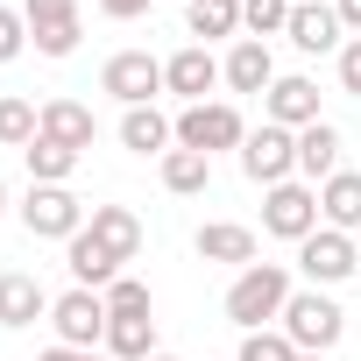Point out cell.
Instances as JSON below:
<instances>
[{"instance_id": "12", "label": "cell", "mask_w": 361, "mask_h": 361, "mask_svg": "<svg viewBox=\"0 0 361 361\" xmlns=\"http://www.w3.org/2000/svg\"><path fill=\"white\" fill-rule=\"evenodd\" d=\"M283 36H290V50H305V57H340V43H347V29H340V15H333V0H298Z\"/></svg>"}, {"instance_id": "11", "label": "cell", "mask_w": 361, "mask_h": 361, "mask_svg": "<svg viewBox=\"0 0 361 361\" xmlns=\"http://www.w3.org/2000/svg\"><path fill=\"white\" fill-rule=\"evenodd\" d=\"M213 85H227V78H220V57H213L206 43H185V50H170V57H163V92H170V99L199 106Z\"/></svg>"}, {"instance_id": "25", "label": "cell", "mask_w": 361, "mask_h": 361, "mask_svg": "<svg viewBox=\"0 0 361 361\" xmlns=\"http://www.w3.org/2000/svg\"><path fill=\"white\" fill-rule=\"evenodd\" d=\"M106 361H149V354H163L156 347V319H106V347H99Z\"/></svg>"}, {"instance_id": "6", "label": "cell", "mask_w": 361, "mask_h": 361, "mask_svg": "<svg viewBox=\"0 0 361 361\" xmlns=\"http://www.w3.org/2000/svg\"><path fill=\"white\" fill-rule=\"evenodd\" d=\"M262 234H276V241L319 234V185H305V177L269 185V192H262Z\"/></svg>"}, {"instance_id": "23", "label": "cell", "mask_w": 361, "mask_h": 361, "mask_svg": "<svg viewBox=\"0 0 361 361\" xmlns=\"http://www.w3.org/2000/svg\"><path fill=\"white\" fill-rule=\"evenodd\" d=\"M156 177H163V192L199 199V192L213 185V156H199V149H170V156H156Z\"/></svg>"}, {"instance_id": "1", "label": "cell", "mask_w": 361, "mask_h": 361, "mask_svg": "<svg viewBox=\"0 0 361 361\" xmlns=\"http://www.w3.org/2000/svg\"><path fill=\"white\" fill-rule=\"evenodd\" d=\"M290 269L283 262H248L234 283H227V319L241 326V333H262V326H276L283 319V305H290Z\"/></svg>"}, {"instance_id": "27", "label": "cell", "mask_w": 361, "mask_h": 361, "mask_svg": "<svg viewBox=\"0 0 361 361\" xmlns=\"http://www.w3.org/2000/svg\"><path fill=\"white\" fill-rule=\"evenodd\" d=\"M36 135H43V106L22 99V92H8V99H0V149H29Z\"/></svg>"}, {"instance_id": "15", "label": "cell", "mask_w": 361, "mask_h": 361, "mask_svg": "<svg viewBox=\"0 0 361 361\" xmlns=\"http://www.w3.org/2000/svg\"><path fill=\"white\" fill-rule=\"evenodd\" d=\"M220 78H227V92H269V85H276V57H269V43L241 36V43L220 57Z\"/></svg>"}, {"instance_id": "21", "label": "cell", "mask_w": 361, "mask_h": 361, "mask_svg": "<svg viewBox=\"0 0 361 361\" xmlns=\"http://www.w3.org/2000/svg\"><path fill=\"white\" fill-rule=\"evenodd\" d=\"M333 170H340V128L333 121L298 128V177H305V185H326Z\"/></svg>"}, {"instance_id": "13", "label": "cell", "mask_w": 361, "mask_h": 361, "mask_svg": "<svg viewBox=\"0 0 361 361\" xmlns=\"http://www.w3.org/2000/svg\"><path fill=\"white\" fill-rule=\"evenodd\" d=\"M262 121H276V128H290V135L312 128V121H319V85H312L305 71H283V78L262 92Z\"/></svg>"}, {"instance_id": "2", "label": "cell", "mask_w": 361, "mask_h": 361, "mask_svg": "<svg viewBox=\"0 0 361 361\" xmlns=\"http://www.w3.org/2000/svg\"><path fill=\"white\" fill-rule=\"evenodd\" d=\"M283 333H290V347L298 354H333L340 347V333H347V312L333 305V290H290V305H283V319H276Z\"/></svg>"}, {"instance_id": "33", "label": "cell", "mask_w": 361, "mask_h": 361, "mask_svg": "<svg viewBox=\"0 0 361 361\" xmlns=\"http://www.w3.org/2000/svg\"><path fill=\"white\" fill-rule=\"evenodd\" d=\"M99 15L106 22H135V15H149V0H99Z\"/></svg>"}, {"instance_id": "19", "label": "cell", "mask_w": 361, "mask_h": 361, "mask_svg": "<svg viewBox=\"0 0 361 361\" xmlns=\"http://www.w3.org/2000/svg\"><path fill=\"white\" fill-rule=\"evenodd\" d=\"M64 262H71V283H78V290H106V283L128 276V262H114L92 234H71V241H64Z\"/></svg>"}, {"instance_id": "16", "label": "cell", "mask_w": 361, "mask_h": 361, "mask_svg": "<svg viewBox=\"0 0 361 361\" xmlns=\"http://www.w3.org/2000/svg\"><path fill=\"white\" fill-rule=\"evenodd\" d=\"M121 149H135V156H170V149H177V121H170L163 106H128V114H121Z\"/></svg>"}, {"instance_id": "14", "label": "cell", "mask_w": 361, "mask_h": 361, "mask_svg": "<svg viewBox=\"0 0 361 361\" xmlns=\"http://www.w3.org/2000/svg\"><path fill=\"white\" fill-rule=\"evenodd\" d=\"M50 290L29 276V269H8V276H0V326H8V333H22V326H36V319H50Z\"/></svg>"}, {"instance_id": "34", "label": "cell", "mask_w": 361, "mask_h": 361, "mask_svg": "<svg viewBox=\"0 0 361 361\" xmlns=\"http://www.w3.org/2000/svg\"><path fill=\"white\" fill-rule=\"evenodd\" d=\"M36 361H106V354H99V347H43Z\"/></svg>"}, {"instance_id": "36", "label": "cell", "mask_w": 361, "mask_h": 361, "mask_svg": "<svg viewBox=\"0 0 361 361\" xmlns=\"http://www.w3.org/2000/svg\"><path fill=\"white\" fill-rule=\"evenodd\" d=\"M0 213H8V177H0Z\"/></svg>"}, {"instance_id": "8", "label": "cell", "mask_w": 361, "mask_h": 361, "mask_svg": "<svg viewBox=\"0 0 361 361\" xmlns=\"http://www.w3.org/2000/svg\"><path fill=\"white\" fill-rule=\"evenodd\" d=\"M99 92H114L121 106H156V92H163V57H149V50H114L106 71H99Z\"/></svg>"}, {"instance_id": "28", "label": "cell", "mask_w": 361, "mask_h": 361, "mask_svg": "<svg viewBox=\"0 0 361 361\" xmlns=\"http://www.w3.org/2000/svg\"><path fill=\"white\" fill-rule=\"evenodd\" d=\"M99 298H106V319H156V298H149L142 276H121V283H106Z\"/></svg>"}, {"instance_id": "38", "label": "cell", "mask_w": 361, "mask_h": 361, "mask_svg": "<svg viewBox=\"0 0 361 361\" xmlns=\"http://www.w3.org/2000/svg\"><path fill=\"white\" fill-rule=\"evenodd\" d=\"M149 361H177V354H149Z\"/></svg>"}, {"instance_id": "4", "label": "cell", "mask_w": 361, "mask_h": 361, "mask_svg": "<svg viewBox=\"0 0 361 361\" xmlns=\"http://www.w3.org/2000/svg\"><path fill=\"white\" fill-rule=\"evenodd\" d=\"M241 142H248V121H241L234 99H199V106L177 114V149H199V156L234 149V156H241Z\"/></svg>"}, {"instance_id": "18", "label": "cell", "mask_w": 361, "mask_h": 361, "mask_svg": "<svg viewBox=\"0 0 361 361\" xmlns=\"http://www.w3.org/2000/svg\"><path fill=\"white\" fill-rule=\"evenodd\" d=\"M85 234H92V241H99L114 262H135V255H142V220H135L128 206H92Z\"/></svg>"}, {"instance_id": "22", "label": "cell", "mask_w": 361, "mask_h": 361, "mask_svg": "<svg viewBox=\"0 0 361 361\" xmlns=\"http://www.w3.org/2000/svg\"><path fill=\"white\" fill-rule=\"evenodd\" d=\"M43 135L85 156V149H92V135H99V121H92V106H85V99H43Z\"/></svg>"}, {"instance_id": "9", "label": "cell", "mask_w": 361, "mask_h": 361, "mask_svg": "<svg viewBox=\"0 0 361 361\" xmlns=\"http://www.w3.org/2000/svg\"><path fill=\"white\" fill-rule=\"evenodd\" d=\"M22 22H29V43H36L43 57H71L78 36H85L78 0H22Z\"/></svg>"}, {"instance_id": "24", "label": "cell", "mask_w": 361, "mask_h": 361, "mask_svg": "<svg viewBox=\"0 0 361 361\" xmlns=\"http://www.w3.org/2000/svg\"><path fill=\"white\" fill-rule=\"evenodd\" d=\"M185 29L199 43H220V36L241 43V0H185Z\"/></svg>"}, {"instance_id": "5", "label": "cell", "mask_w": 361, "mask_h": 361, "mask_svg": "<svg viewBox=\"0 0 361 361\" xmlns=\"http://www.w3.org/2000/svg\"><path fill=\"white\" fill-rule=\"evenodd\" d=\"M241 177L248 185H290L298 177V135L290 128H276V121H262V128H248V142H241Z\"/></svg>"}, {"instance_id": "31", "label": "cell", "mask_w": 361, "mask_h": 361, "mask_svg": "<svg viewBox=\"0 0 361 361\" xmlns=\"http://www.w3.org/2000/svg\"><path fill=\"white\" fill-rule=\"evenodd\" d=\"M29 50V22H22V8H0V64H15Z\"/></svg>"}, {"instance_id": "7", "label": "cell", "mask_w": 361, "mask_h": 361, "mask_svg": "<svg viewBox=\"0 0 361 361\" xmlns=\"http://www.w3.org/2000/svg\"><path fill=\"white\" fill-rule=\"evenodd\" d=\"M361 269V255H354V234H340V227H319V234H305L298 241V276L312 283V290H333V283H347Z\"/></svg>"}, {"instance_id": "10", "label": "cell", "mask_w": 361, "mask_h": 361, "mask_svg": "<svg viewBox=\"0 0 361 361\" xmlns=\"http://www.w3.org/2000/svg\"><path fill=\"white\" fill-rule=\"evenodd\" d=\"M50 326H57V347H106V298L71 283L50 305Z\"/></svg>"}, {"instance_id": "30", "label": "cell", "mask_w": 361, "mask_h": 361, "mask_svg": "<svg viewBox=\"0 0 361 361\" xmlns=\"http://www.w3.org/2000/svg\"><path fill=\"white\" fill-rule=\"evenodd\" d=\"M234 361H298V347H290L283 326H262V333H241V354Z\"/></svg>"}, {"instance_id": "29", "label": "cell", "mask_w": 361, "mask_h": 361, "mask_svg": "<svg viewBox=\"0 0 361 361\" xmlns=\"http://www.w3.org/2000/svg\"><path fill=\"white\" fill-rule=\"evenodd\" d=\"M290 8H298V0H241V29H248L255 43H269V36L290 29Z\"/></svg>"}, {"instance_id": "3", "label": "cell", "mask_w": 361, "mask_h": 361, "mask_svg": "<svg viewBox=\"0 0 361 361\" xmlns=\"http://www.w3.org/2000/svg\"><path fill=\"white\" fill-rule=\"evenodd\" d=\"M15 213H22L29 241H71V234H85V220H92V206H78L71 185H29Z\"/></svg>"}, {"instance_id": "32", "label": "cell", "mask_w": 361, "mask_h": 361, "mask_svg": "<svg viewBox=\"0 0 361 361\" xmlns=\"http://www.w3.org/2000/svg\"><path fill=\"white\" fill-rule=\"evenodd\" d=\"M340 92H354V99H361V36H347V43H340Z\"/></svg>"}, {"instance_id": "17", "label": "cell", "mask_w": 361, "mask_h": 361, "mask_svg": "<svg viewBox=\"0 0 361 361\" xmlns=\"http://www.w3.org/2000/svg\"><path fill=\"white\" fill-rule=\"evenodd\" d=\"M192 248H199V262H234V269H248V262H255V227H241V220H206V227L192 234Z\"/></svg>"}, {"instance_id": "35", "label": "cell", "mask_w": 361, "mask_h": 361, "mask_svg": "<svg viewBox=\"0 0 361 361\" xmlns=\"http://www.w3.org/2000/svg\"><path fill=\"white\" fill-rule=\"evenodd\" d=\"M333 15H340V29H354V36H361V0H333Z\"/></svg>"}, {"instance_id": "20", "label": "cell", "mask_w": 361, "mask_h": 361, "mask_svg": "<svg viewBox=\"0 0 361 361\" xmlns=\"http://www.w3.org/2000/svg\"><path fill=\"white\" fill-rule=\"evenodd\" d=\"M319 227H340V234L361 227V170H333L319 185Z\"/></svg>"}, {"instance_id": "26", "label": "cell", "mask_w": 361, "mask_h": 361, "mask_svg": "<svg viewBox=\"0 0 361 361\" xmlns=\"http://www.w3.org/2000/svg\"><path fill=\"white\" fill-rule=\"evenodd\" d=\"M22 163H29V185H71V170H78V149H64V142L36 135V142L22 149Z\"/></svg>"}, {"instance_id": "37", "label": "cell", "mask_w": 361, "mask_h": 361, "mask_svg": "<svg viewBox=\"0 0 361 361\" xmlns=\"http://www.w3.org/2000/svg\"><path fill=\"white\" fill-rule=\"evenodd\" d=\"M298 361H326V354H298Z\"/></svg>"}]
</instances>
